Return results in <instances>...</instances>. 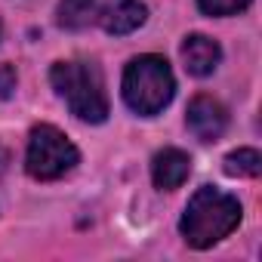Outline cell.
Segmentation results:
<instances>
[{
  "instance_id": "obj_1",
  "label": "cell",
  "mask_w": 262,
  "mask_h": 262,
  "mask_svg": "<svg viewBox=\"0 0 262 262\" xmlns=\"http://www.w3.org/2000/svg\"><path fill=\"white\" fill-rule=\"evenodd\" d=\"M241 213L244 210H241L237 198H231L213 185H204L191 194V201L182 213L179 231L188 247L207 250V247L219 244L222 237H228L241 225Z\"/></svg>"
},
{
  "instance_id": "obj_2",
  "label": "cell",
  "mask_w": 262,
  "mask_h": 262,
  "mask_svg": "<svg viewBox=\"0 0 262 262\" xmlns=\"http://www.w3.org/2000/svg\"><path fill=\"white\" fill-rule=\"evenodd\" d=\"M50 80L74 117L86 123H102L108 117L105 80L96 62H56Z\"/></svg>"
},
{
  "instance_id": "obj_3",
  "label": "cell",
  "mask_w": 262,
  "mask_h": 262,
  "mask_svg": "<svg viewBox=\"0 0 262 262\" xmlns=\"http://www.w3.org/2000/svg\"><path fill=\"white\" fill-rule=\"evenodd\" d=\"M176 93V80L173 71L167 65V59L161 56H139L126 65L123 71V102L133 108L136 114H158L173 102Z\"/></svg>"
},
{
  "instance_id": "obj_4",
  "label": "cell",
  "mask_w": 262,
  "mask_h": 262,
  "mask_svg": "<svg viewBox=\"0 0 262 262\" xmlns=\"http://www.w3.org/2000/svg\"><path fill=\"white\" fill-rule=\"evenodd\" d=\"M77 148L71 145V139L62 133V129L40 123L31 129L28 136V155H25V170L31 179L40 182H53L59 176H65L68 170H74L77 164Z\"/></svg>"
},
{
  "instance_id": "obj_5",
  "label": "cell",
  "mask_w": 262,
  "mask_h": 262,
  "mask_svg": "<svg viewBox=\"0 0 262 262\" xmlns=\"http://www.w3.org/2000/svg\"><path fill=\"white\" fill-rule=\"evenodd\" d=\"M185 123L188 129L201 139V142H213L225 133L228 126V111L219 99L213 96H194L191 105H188V114H185Z\"/></svg>"
},
{
  "instance_id": "obj_6",
  "label": "cell",
  "mask_w": 262,
  "mask_h": 262,
  "mask_svg": "<svg viewBox=\"0 0 262 262\" xmlns=\"http://www.w3.org/2000/svg\"><path fill=\"white\" fill-rule=\"evenodd\" d=\"M219 59H222V50H219V43L213 37H207V34L185 37V43H182V62H185L188 74H194V77L213 74L216 65H219Z\"/></svg>"
},
{
  "instance_id": "obj_7",
  "label": "cell",
  "mask_w": 262,
  "mask_h": 262,
  "mask_svg": "<svg viewBox=\"0 0 262 262\" xmlns=\"http://www.w3.org/2000/svg\"><path fill=\"white\" fill-rule=\"evenodd\" d=\"M188 173H191V158H188L185 151H179V148H164V151H158L155 161H151V179H155V185L164 188V191L179 188V185L188 179Z\"/></svg>"
},
{
  "instance_id": "obj_8",
  "label": "cell",
  "mask_w": 262,
  "mask_h": 262,
  "mask_svg": "<svg viewBox=\"0 0 262 262\" xmlns=\"http://www.w3.org/2000/svg\"><path fill=\"white\" fill-rule=\"evenodd\" d=\"M99 19H102V28L108 34L120 37V34H133L136 28H142L145 19H148V10L139 0H117V4H111Z\"/></svg>"
},
{
  "instance_id": "obj_9",
  "label": "cell",
  "mask_w": 262,
  "mask_h": 262,
  "mask_svg": "<svg viewBox=\"0 0 262 262\" xmlns=\"http://www.w3.org/2000/svg\"><path fill=\"white\" fill-rule=\"evenodd\" d=\"M56 19L68 31H80L96 19V0H59Z\"/></svg>"
},
{
  "instance_id": "obj_10",
  "label": "cell",
  "mask_w": 262,
  "mask_h": 262,
  "mask_svg": "<svg viewBox=\"0 0 262 262\" xmlns=\"http://www.w3.org/2000/svg\"><path fill=\"white\" fill-rule=\"evenodd\" d=\"M225 173L237 179H256L262 173V155L256 148H237L225 158Z\"/></svg>"
},
{
  "instance_id": "obj_11",
  "label": "cell",
  "mask_w": 262,
  "mask_h": 262,
  "mask_svg": "<svg viewBox=\"0 0 262 262\" xmlns=\"http://www.w3.org/2000/svg\"><path fill=\"white\" fill-rule=\"evenodd\" d=\"M198 7L207 16H234L250 7V0H198Z\"/></svg>"
},
{
  "instance_id": "obj_12",
  "label": "cell",
  "mask_w": 262,
  "mask_h": 262,
  "mask_svg": "<svg viewBox=\"0 0 262 262\" xmlns=\"http://www.w3.org/2000/svg\"><path fill=\"white\" fill-rule=\"evenodd\" d=\"M13 90H16V71H13V65H0V99L13 96Z\"/></svg>"
},
{
  "instance_id": "obj_13",
  "label": "cell",
  "mask_w": 262,
  "mask_h": 262,
  "mask_svg": "<svg viewBox=\"0 0 262 262\" xmlns=\"http://www.w3.org/2000/svg\"><path fill=\"white\" fill-rule=\"evenodd\" d=\"M7 164H10V155H7V148H4V145H0V176L7 173Z\"/></svg>"
}]
</instances>
